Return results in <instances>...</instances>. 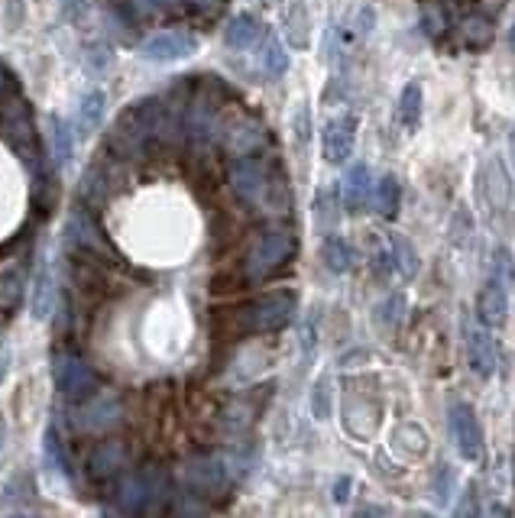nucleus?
Masks as SVG:
<instances>
[{
    "instance_id": "obj_2",
    "label": "nucleus",
    "mask_w": 515,
    "mask_h": 518,
    "mask_svg": "<svg viewBox=\"0 0 515 518\" xmlns=\"http://www.w3.org/2000/svg\"><path fill=\"white\" fill-rule=\"evenodd\" d=\"M166 107L159 104V98H149V101H140L124 111V117L117 120L114 127V146L124 149L127 156H137V153H146V146L159 140L162 136V120H166Z\"/></svg>"
},
{
    "instance_id": "obj_12",
    "label": "nucleus",
    "mask_w": 515,
    "mask_h": 518,
    "mask_svg": "<svg viewBox=\"0 0 515 518\" xmlns=\"http://www.w3.org/2000/svg\"><path fill=\"white\" fill-rule=\"evenodd\" d=\"M266 143H269V133H266V127H263L256 117H240V120H234V124H230L227 133H224L227 153L237 156V159H250V156H256Z\"/></svg>"
},
{
    "instance_id": "obj_30",
    "label": "nucleus",
    "mask_w": 515,
    "mask_h": 518,
    "mask_svg": "<svg viewBox=\"0 0 515 518\" xmlns=\"http://www.w3.org/2000/svg\"><path fill=\"white\" fill-rule=\"evenodd\" d=\"M20 292H23V276L20 272H7V276L0 279V305L10 308L13 302H20Z\"/></svg>"
},
{
    "instance_id": "obj_17",
    "label": "nucleus",
    "mask_w": 515,
    "mask_h": 518,
    "mask_svg": "<svg viewBox=\"0 0 515 518\" xmlns=\"http://www.w3.org/2000/svg\"><path fill=\"white\" fill-rule=\"evenodd\" d=\"M4 133L10 136L13 146L23 149L26 159H30V153H36V127H33L30 111H26V104H13L4 114Z\"/></svg>"
},
{
    "instance_id": "obj_13",
    "label": "nucleus",
    "mask_w": 515,
    "mask_h": 518,
    "mask_svg": "<svg viewBox=\"0 0 515 518\" xmlns=\"http://www.w3.org/2000/svg\"><path fill=\"white\" fill-rule=\"evenodd\" d=\"M266 33L269 30L263 26L260 17H253V13H237V17L224 26V43L234 52H253L263 43Z\"/></svg>"
},
{
    "instance_id": "obj_7",
    "label": "nucleus",
    "mask_w": 515,
    "mask_h": 518,
    "mask_svg": "<svg viewBox=\"0 0 515 518\" xmlns=\"http://www.w3.org/2000/svg\"><path fill=\"white\" fill-rule=\"evenodd\" d=\"M506 272H509V259H506V253H499V269L486 279V285L480 289V298H477V315L486 327H503L509 321Z\"/></svg>"
},
{
    "instance_id": "obj_23",
    "label": "nucleus",
    "mask_w": 515,
    "mask_h": 518,
    "mask_svg": "<svg viewBox=\"0 0 515 518\" xmlns=\"http://www.w3.org/2000/svg\"><path fill=\"white\" fill-rule=\"evenodd\" d=\"M422 104H425V91L422 81H409L399 94V124L405 130H415L418 120H422Z\"/></svg>"
},
{
    "instance_id": "obj_27",
    "label": "nucleus",
    "mask_w": 515,
    "mask_h": 518,
    "mask_svg": "<svg viewBox=\"0 0 515 518\" xmlns=\"http://www.w3.org/2000/svg\"><path fill=\"white\" fill-rule=\"evenodd\" d=\"M460 36H464L467 49H486L493 43V20L486 13H473V17L464 20L460 26Z\"/></svg>"
},
{
    "instance_id": "obj_37",
    "label": "nucleus",
    "mask_w": 515,
    "mask_h": 518,
    "mask_svg": "<svg viewBox=\"0 0 515 518\" xmlns=\"http://www.w3.org/2000/svg\"><path fill=\"white\" fill-rule=\"evenodd\" d=\"M509 162H512V172H515V130L509 133Z\"/></svg>"
},
{
    "instance_id": "obj_36",
    "label": "nucleus",
    "mask_w": 515,
    "mask_h": 518,
    "mask_svg": "<svg viewBox=\"0 0 515 518\" xmlns=\"http://www.w3.org/2000/svg\"><path fill=\"white\" fill-rule=\"evenodd\" d=\"M7 85H10V72H7V65L0 62V98H4V91H7Z\"/></svg>"
},
{
    "instance_id": "obj_33",
    "label": "nucleus",
    "mask_w": 515,
    "mask_h": 518,
    "mask_svg": "<svg viewBox=\"0 0 515 518\" xmlns=\"http://www.w3.org/2000/svg\"><path fill=\"white\" fill-rule=\"evenodd\" d=\"M402 295H392V298H386L383 302V308H379V318L383 321H389V324H396L399 321V311H402Z\"/></svg>"
},
{
    "instance_id": "obj_4",
    "label": "nucleus",
    "mask_w": 515,
    "mask_h": 518,
    "mask_svg": "<svg viewBox=\"0 0 515 518\" xmlns=\"http://www.w3.org/2000/svg\"><path fill=\"white\" fill-rule=\"evenodd\" d=\"M295 256V237L289 230H266V234L253 243V250L247 256V276L253 282H260L266 276H273L276 269H282Z\"/></svg>"
},
{
    "instance_id": "obj_20",
    "label": "nucleus",
    "mask_w": 515,
    "mask_h": 518,
    "mask_svg": "<svg viewBox=\"0 0 515 518\" xmlns=\"http://www.w3.org/2000/svg\"><path fill=\"white\" fill-rule=\"evenodd\" d=\"M370 204L373 211L379 217H386V221H392V217L399 214V204H402V185L396 175H383L379 182H373V192H370Z\"/></svg>"
},
{
    "instance_id": "obj_38",
    "label": "nucleus",
    "mask_w": 515,
    "mask_h": 518,
    "mask_svg": "<svg viewBox=\"0 0 515 518\" xmlns=\"http://www.w3.org/2000/svg\"><path fill=\"white\" fill-rule=\"evenodd\" d=\"M4 444H7V425L4 418H0V454H4Z\"/></svg>"
},
{
    "instance_id": "obj_8",
    "label": "nucleus",
    "mask_w": 515,
    "mask_h": 518,
    "mask_svg": "<svg viewBox=\"0 0 515 518\" xmlns=\"http://www.w3.org/2000/svg\"><path fill=\"white\" fill-rule=\"evenodd\" d=\"M52 379H56V386L65 399H85L94 389V370L78 353H69V350H62L59 357L52 360Z\"/></svg>"
},
{
    "instance_id": "obj_35",
    "label": "nucleus",
    "mask_w": 515,
    "mask_h": 518,
    "mask_svg": "<svg viewBox=\"0 0 515 518\" xmlns=\"http://www.w3.org/2000/svg\"><path fill=\"white\" fill-rule=\"evenodd\" d=\"M347 486H350V480H347V476H341V480H337V486H334V496L341 499V502L347 499Z\"/></svg>"
},
{
    "instance_id": "obj_28",
    "label": "nucleus",
    "mask_w": 515,
    "mask_h": 518,
    "mask_svg": "<svg viewBox=\"0 0 515 518\" xmlns=\"http://www.w3.org/2000/svg\"><path fill=\"white\" fill-rule=\"evenodd\" d=\"M52 305H56V282H52L49 266L39 269L36 276V292H33V318H49Z\"/></svg>"
},
{
    "instance_id": "obj_14",
    "label": "nucleus",
    "mask_w": 515,
    "mask_h": 518,
    "mask_svg": "<svg viewBox=\"0 0 515 518\" xmlns=\"http://www.w3.org/2000/svg\"><path fill=\"white\" fill-rule=\"evenodd\" d=\"M370 192H373V172L367 162H357L344 172L341 182V201L347 211H363L370 204Z\"/></svg>"
},
{
    "instance_id": "obj_42",
    "label": "nucleus",
    "mask_w": 515,
    "mask_h": 518,
    "mask_svg": "<svg viewBox=\"0 0 515 518\" xmlns=\"http://www.w3.org/2000/svg\"><path fill=\"white\" fill-rule=\"evenodd\" d=\"M13 518H33V515H13Z\"/></svg>"
},
{
    "instance_id": "obj_41",
    "label": "nucleus",
    "mask_w": 515,
    "mask_h": 518,
    "mask_svg": "<svg viewBox=\"0 0 515 518\" xmlns=\"http://www.w3.org/2000/svg\"><path fill=\"white\" fill-rule=\"evenodd\" d=\"M405 518H431L428 512H415V515H405Z\"/></svg>"
},
{
    "instance_id": "obj_6",
    "label": "nucleus",
    "mask_w": 515,
    "mask_h": 518,
    "mask_svg": "<svg viewBox=\"0 0 515 518\" xmlns=\"http://www.w3.org/2000/svg\"><path fill=\"white\" fill-rule=\"evenodd\" d=\"M201 49V39L188 30H162L153 33L140 46V59L153 62V65H166V62H182L188 56H195Z\"/></svg>"
},
{
    "instance_id": "obj_34",
    "label": "nucleus",
    "mask_w": 515,
    "mask_h": 518,
    "mask_svg": "<svg viewBox=\"0 0 515 518\" xmlns=\"http://www.w3.org/2000/svg\"><path fill=\"white\" fill-rule=\"evenodd\" d=\"M62 7H65V17H69V20H81V17H85V0H62Z\"/></svg>"
},
{
    "instance_id": "obj_3",
    "label": "nucleus",
    "mask_w": 515,
    "mask_h": 518,
    "mask_svg": "<svg viewBox=\"0 0 515 518\" xmlns=\"http://www.w3.org/2000/svg\"><path fill=\"white\" fill-rule=\"evenodd\" d=\"M295 308H298V295L292 289H279V292H269L263 298L243 311V327L256 334H273L282 331L292 318H295Z\"/></svg>"
},
{
    "instance_id": "obj_25",
    "label": "nucleus",
    "mask_w": 515,
    "mask_h": 518,
    "mask_svg": "<svg viewBox=\"0 0 515 518\" xmlns=\"http://www.w3.org/2000/svg\"><path fill=\"white\" fill-rule=\"evenodd\" d=\"M321 259L331 272L344 276V272H350V266H354V250H350V243L344 237H328L321 247Z\"/></svg>"
},
{
    "instance_id": "obj_29",
    "label": "nucleus",
    "mask_w": 515,
    "mask_h": 518,
    "mask_svg": "<svg viewBox=\"0 0 515 518\" xmlns=\"http://www.w3.org/2000/svg\"><path fill=\"white\" fill-rule=\"evenodd\" d=\"M422 26H425V33L428 36H444L447 33V17H444V10L438 7V4H428L425 10H422Z\"/></svg>"
},
{
    "instance_id": "obj_10",
    "label": "nucleus",
    "mask_w": 515,
    "mask_h": 518,
    "mask_svg": "<svg viewBox=\"0 0 515 518\" xmlns=\"http://www.w3.org/2000/svg\"><path fill=\"white\" fill-rule=\"evenodd\" d=\"M354 143H357V117L337 114V117L328 120V124H324V130H321V156H324V162L341 166V162H347L350 153H354Z\"/></svg>"
},
{
    "instance_id": "obj_19",
    "label": "nucleus",
    "mask_w": 515,
    "mask_h": 518,
    "mask_svg": "<svg viewBox=\"0 0 515 518\" xmlns=\"http://www.w3.org/2000/svg\"><path fill=\"white\" fill-rule=\"evenodd\" d=\"M256 65H260V72L266 78H279L289 72V52L276 33H266L263 43L256 46Z\"/></svg>"
},
{
    "instance_id": "obj_15",
    "label": "nucleus",
    "mask_w": 515,
    "mask_h": 518,
    "mask_svg": "<svg viewBox=\"0 0 515 518\" xmlns=\"http://www.w3.org/2000/svg\"><path fill=\"white\" fill-rule=\"evenodd\" d=\"M467 353H470V366L480 376H493L496 373L499 357H496L493 334L483 331L480 324H467Z\"/></svg>"
},
{
    "instance_id": "obj_24",
    "label": "nucleus",
    "mask_w": 515,
    "mask_h": 518,
    "mask_svg": "<svg viewBox=\"0 0 515 518\" xmlns=\"http://www.w3.org/2000/svg\"><path fill=\"white\" fill-rule=\"evenodd\" d=\"M69 237L78 243V247L85 250H107L104 237L98 234V227H94V221L85 214V211H75L72 221H69Z\"/></svg>"
},
{
    "instance_id": "obj_31",
    "label": "nucleus",
    "mask_w": 515,
    "mask_h": 518,
    "mask_svg": "<svg viewBox=\"0 0 515 518\" xmlns=\"http://www.w3.org/2000/svg\"><path fill=\"white\" fill-rule=\"evenodd\" d=\"M292 130H295L298 146H305V143H308V136H311V111H308V104H298V107H295Z\"/></svg>"
},
{
    "instance_id": "obj_32",
    "label": "nucleus",
    "mask_w": 515,
    "mask_h": 518,
    "mask_svg": "<svg viewBox=\"0 0 515 518\" xmlns=\"http://www.w3.org/2000/svg\"><path fill=\"white\" fill-rule=\"evenodd\" d=\"M457 518H480V506H477V489H467L464 499H460V506H457Z\"/></svg>"
},
{
    "instance_id": "obj_43",
    "label": "nucleus",
    "mask_w": 515,
    "mask_h": 518,
    "mask_svg": "<svg viewBox=\"0 0 515 518\" xmlns=\"http://www.w3.org/2000/svg\"><path fill=\"white\" fill-rule=\"evenodd\" d=\"M205 4H211V0H205Z\"/></svg>"
},
{
    "instance_id": "obj_16",
    "label": "nucleus",
    "mask_w": 515,
    "mask_h": 518,
    "mask_svg": "<svg viewBox=\"0 0 515 518\" xmlns=\"http://www.w3.org/2000/svg\"><path fill=\"white\" fill-rule=\"evenodd\" d=\"M227 480V467L218 457H195L188 463V483L201 489V493H224Z\"/></svg>"
},
{
    "instance_id": "obj_21",
    "label": "nucleus",
    "mask_w": 515,
    "mask_h": 518,
    "mask_svg": "<svg viewBox=\"0 0 515 518\" xmlns=\"http://www.w3.org/2000/svg\"><path fill=\"white\" fill-rule=\"evenodd\" d=\"M46 127H49V149H52V159H56V166H65V162L72 159V149H75V140H72V124L65 120L62 114H49L46 117Z\"/></svg>"
},
{
    "instance_id": "obj_9",
    "label": "nucleus",
    "mask_w": 515,
    "mask_h": 518,
    "mask_svg": "<svg viewBox=\"0 0 515 518\" xmlns=\"http://www.w3.org/2000/svg\"><path fill=\"white\" fill-rule=\"evenodd\" d=\"M447 418H451V431H454V444L464 460H480L486 444H483V428L477 412L467 402H454L447 408Z\"/></svg>"
},
{
    "instance_id": "obj_40",
    "label": "nucleus",
    "mask_w": 515,
    "mask_h": 518,
    "mask_svg": "<svg viewBox=\"0 0 515 518\" xmlns=\"http://www.w3.org/2000/svg\"><path fill=\"white\" fill-rule=\"evenodd\" d=\"M509 49L515 52V23L509 26Z\"/></svg>"
},
{
    "instance_id": "obj_39",
    "label": "nucleus",
    "mask_w": 515,
    "mask_h": 518,
    "mask_svg": "<svg viewBox=\"0 0 515 518\" xmlns=\"http://www.w3.org/2000/svg\"><path fill=\"white\" fill-rule=\"evenodd\" d=\"M149 4H159V7H179L182 0H149Z\"/></svg>"
},
{
    "instance_id": "obj_18",
    "label": "nucleus",
    "mask_w": 515,
    "mask_h": 518,
    "mask_svg": "<svg viewBox=\"0 0 515 518\" xmlns=\"http://www.w3.org/2000/svg\"><path fill=\"white\" fill-rule=\"evenodd\" d=\"M104 111H107V94L101 88H88L85 94H81L78 111H75V133L91 136L94 130L101 127Z\"/></svg>"
},
{
    "instance_id": "obj_26",
    "label": "nucleus",
    "mask_w": 515,
    "mask_h": 518,
    "mask_svg": "<svg viewBox=\"0 0 515 518\" xmlns=\"http://www.w3.org/2000/svg\"><path fill=\"white\" fill-rule=\"evenodd\" d=\"M120 463H124V444L107 441L91 454V476H98V480H104V476H114L120 470Z\"/></svg>"
},
{
    "instance_id": "obj_11",
    "label": "nucleus",
    "mask_w": 515,
    "mask_h": 518,
    "mask_svg": "<svg viewBox=\"0 0 515 518\" xmlns=\"http://www.w3.org/2000/svg\"><path fill=\"white\" fill-rule=\"evenodd\" d=\"M162 473L159 467H149L137 476H127V480H120L117 486V509L130 515V512H137V509H146V502H153L159 493H162Z\"/></svg>"
},
{
    "instance_id": "obj_5",
    "label": "nucleus",
    "mask_w": 515,
    "mask_h": 518,
    "mask_svg": "<svg viewBox=\"0 0 515 518\" xmlns=\"http://www.w3.org/2000/svg\"><path fill=\"white\" fill-rule=\"evenodd\" d=\"M480 198L490 208V217H506L512 211L515 201V188H512V175L503 166V159L490 156L480 169Z\"/></svg>"
},
{
    "instance_id": "obj_1",
    "label": "nucleus",
    "mask_w": 515,
    "mask_h": 518,
    "mask_svg": "<svg viewBox=\"0 0 515 518\" xmlns=\"http://www.w3.org/2000/svg\"><path fill=\"white\" fill-rule=\"evenodd\" d=\"M230 185L240 201H247L250 208L260 211H286L289 204V188L279 169L266 159H237L230 166Z\"/></svg>"
},
{
    "instance_id": "obj_22",
    "label": "nucleus",
    "mask_w": 515,
    "mask_h": 518,
    "mask_svg": "<svg viewBox=\"0 0 515 518\" xmlns=\"http://www.w3.org/2000/svg\"><path fill=\"white\" fill-rule=\"evenodd\" d=\"M386 243H389V266H396V272L402 279H415L418 276V253L409 243V237L389 234Z\"/></svg>"
}]
</instances>
